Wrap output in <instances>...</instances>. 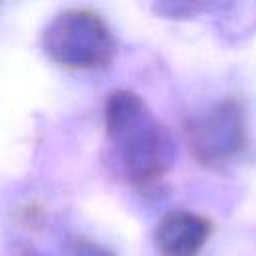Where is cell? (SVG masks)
<instances>
[{
    "label": "cell",
    "instance_id": "1",
    "mask_svg": "<svg viewBox=\"0 0 256 256\" xmlns=\"http://www.w3.org/2000/svg\"><path fill=\"white\" fill-rule=\"evenodd\" d=\"M208 236V224L198 216L176 212L162 220L158 246L166 256H194Z\"/></svg>",
    "mask_w": 256,
    "mask_h": 256
}]
</instances>
